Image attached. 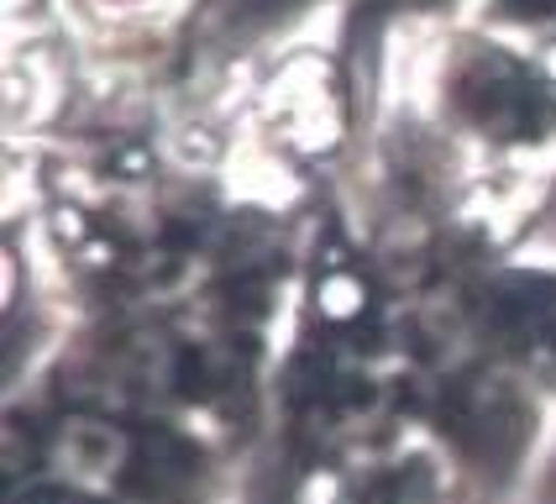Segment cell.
<instances>
[{"mask_svg":"<svg viewBox=\"0 0 556 504\" xmlns=\"http://www.w3.org/2000/svg\"><path fill=\"white\" fill-rule=\"evenodd\" d=\"M530 85L515 74V68H478L472 79H467V105L483 116V122H494L498 131H509V126H520L530 116Z\"/></svg>","mask_w":556,"mask_h":504,"instance_id":"cell-1","label":"cell"},{"mask_svg":"<svg viewBox=\"0 0 556 504\" xmlns=\"http://www.w3.org/2000/svg\"><path fill=\"white\" fill-rule=\"evenodd\" d=\"M320 294H326V300H320V305H326V315H357L363 311V284L357 279H346V274H337V279H326V289H320Z\"/></svg>","mask_w":556,"mask_h":504,"instance_id":"cell-2","label":"cell"},{"mask_svg":"<svg viewBox=\"0 0 556 504\" xmlns=\"http://www.w3.org/2000/svg\"><path fill=\"white\" fill-rule=\"evenodd\" d=\"M509 16H556V0H504Z\"/></svg>","mask_w":556,"mask_h":504,"instance_id":"cell-3","label":"cell"},{"mask_svg":"<svg viewBox=\"0 0 556 504\" xmlns=\"http://www.w3.org/2000/svg\"><path fill=\"white\" fill-rule=\"evenodd\" d=\"M27 504H68V500H27Z\"/></svg>","mask_w":556,"mask_h":504,"instance_id":"cell-4","label":"cell"}]
</instances>
